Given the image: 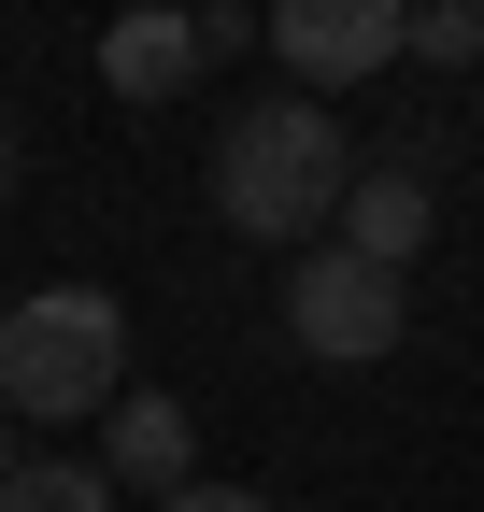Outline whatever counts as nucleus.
<instances>
[{"mask_svg": "<svg viewBox=\"0 0 484 512\" xmlns=\"http://www.w3.org/2000/svg\"><path fill=\"white\" fill-rule=\"evenodd\" d=\"M129 399V299L100 285H43L0 313V413L15 427H72V413H114Z\"/></svg>", "mask_w": 484, "mask_h": 512, "instance_id": "obj_2", "label": "nucleus"}, {"mask_svg": "<svg viewBox=\"0 0 484 512\" xmlns=\"http://www.w3.org/2000/svg\"><path fill=\"white\" fill-rule=\"evenodd\" d=\"M399 328H413V285H399V271H371V256L314 242V256L285 271V342H299V356L371 370V356H399Z\"/></svg>", "mask_w": 484, "mask_h": 512, "instance_id": "obj_3", "label": "nucleus"}, {"mask_svg": "<svg viewBox=\"0 0 484 512\" xmlns=\"http://www.w3.org/2000/svg\"><path fill=\"white\" fill-rule=\"evenodd\" d=\"M342 185H356V157H342L328 100H299V86L242 100V114H228V143H214V214H228L242 242L314 256V242L342 228Z\"/></svg>", "mask_w": 484, "mask_h": 512, "instance_id": "obj_1", "label": "nucleus"}, {"mask_svg": "<svg viewBox=\"0 0 484 512\" xmlns=\"http://www.w3.org/2000/svg\"><path fill=\"white\" fill-rule=\"evenodd\" d=\"M157 512H271L257 484H186V498H157Z\"/></svg>", "mask_w": 484, "mask_h": 512, "instance_id": "obj_10", "label": "nucleus"}, {"mask_svg": "<svg viewBox=\"0 0 484 512\" xmlns=\"http://www.w3.org/2000/svg\"><path fill=\"white\" fill-rule=\"evenodd\" d=\"M0 484H15V413H0Z\"/></svg>", "mask_w": 484, "mask_h": 512, "instance_id": "obj_12", "label": "nucleus"}, {"mask_svg": "<svg viewBox=\"0 0 484 512\" xmlns=\"http://www.w3.org/2000/svg\"><path fill=\"white\" fill-rule=\"evenodd\" d=\"M342 256H371V271H399L413 285V256H428V185H413V157H385V171H356L342 185V228H328Z\"/></svg>", "mask_w": 484, "mask_h": 512, "instance_id": "obj_6", "label": "nucleus"}, {"mask_svg": "<svg viewBox=\"0 0 484 512\" xmlns=\"http://www.w3.org/2000/svg\"><path fill=\"white\" fill-rule=\"evenodd\" d=\"M413 57L470 72V57H484V0H428V15H413Z\"/></svg>", "mask_w": 484, "mask_h": 512, "instance_id": "obj_9", "label": "nucleus"}, {"mask_svg": "<svg viewBox=\"0 0 484 512\" xmlns=\"http://www.w3.org/2000/svg\"><path fill=\"white\" fill-rule=\"evenodd\" d=\"M100 470L143 484V498H186V484H200V413L157 399V384H129V399L100 413Z\"/></svg>", "mask_w": 484, "mask_h": 512, "instance_id": "obj_5", "label": "nucleus"}, {"mask_svg": "<svg viewBox=\"0 0 484 512\" xmlns=\"http://www.w3.org/2000/svg\"><path fill=\"white\" fill-rule=\"evenodd\" d=\"M0 313H15V299H0Z\"/></svg>", "mask_w": 484, "mask_h": 512, "instance_id": "obj_13", "label": "nucleus"}, {"mask_svg": "<svg viewBox=\"0 0 484 512\" xmlns=\"http://www.w3.org/2000/svg\"><path fill=\"white\" fill-rule=\"evenodd\" d=\"M0 512H114V470H100V456H15Z\"/></svg>", "mask_w": 484, "mask_h": 512, "instance_id": "obj_8", "label": "nucleus"}, {"mask_svg": "<svg viewBox=\"0 0 484 512\" xmlns=\"http://www.w3.org/2000/svg\"><path fill=\"white\" fill-rule=\"evenodd\" d=\"M257 43L299 72V100H328V86H371L385 57H413V15L399 0H285V15H257Z\"/></svg>", "mask_w": 484, "mask_h": 512, "instance_id": "obj_4", "label": "nucleus"}, {"mask_svg": "<svg viewBox=\"0 0 484 512\" xmlns=\"http://www.w3.org/2000/svg\"><path fill=\"white\" fill-rule=\"evenodd\" d=\"M100 86L114 100H186L200 86V15H114L100 29Z\"/></svg>", "mask_w": 484, "mask_h": 512, "instance_id": "obj_7", "label": "nucleus"}, {"mask_svg": "<svg viewBox=\"0 0 484 512\" xmlns=\"http://www.w3.org/2000/svg\"><path fill=\"white\" fill-rule=\"evenodd\" d=\"M0 200H15V114H0Z\"/></svg>", "mask_w": 484, "mask_h": 512, "instance_id": "obj_11", "label": "nucleus"}]
</instances>
